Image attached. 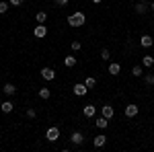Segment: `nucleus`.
Instances as JSON below:
<instances>
[{
  "instance_id": "1",
  "label": "nucleus",
  "mask_w": 154,
  "mask_h": 152,
  "mask_svg": "<svg viewBox=\"0 0 154 152\" xmlns=\"http://www.w3.org/2000/svg\"><path fill=\"white\" fill-rule=\"evenodd\" d=\"M86 23V17H84V12H74V14H70L68 17V25L70 27H82V25Z\"/></svg>"
},
{
  "instance_id": "2",
  "label": "nucleus",
  "mask_w": 154,
  "mask_h": 152,
  "mask_svg": "<svg viewBox=\"0 0 154 152\" xmlns=\"http://www.w3.org/2000/svg\"><path fill=\"white\" fill-rule=\"evenodd\" d=\"M72 91H74L76 97H84V95L88 93V88H86V84H84V82H76V84L72 86Z\"/></svg>"
},
{
  "instance_id": "3",
  "label": "nucleus",
  "mask_w": 154,
  "mask_h": 152,
  "mask_svg": "<svg viewBox=\"0 0 154 152\" xmlns=\"http://www.w3.org/2000/svg\"><path fill=\"white\" fill-rule=\"evenodd\" d=\"M70 142L74 144V146H80V144L84 142V134H82V132H78V129H76V132H72Z\"/></svg>"
},
{
  "instance_id": "4",
  "label": "nucleus",
  "mask_w": 154,
  "mask_h": 152,
  "mask_svg": "<svg viewBox=\"0 0 154 152\" xmlns=\"http://www.w3.org/2000/svg\"><path fill=\"white\" fill-rule=\"evenodd\" d=\"M41 78H43V80H54V78H56V70L49 68V66L41 68Z\"/></svg>"
},
{
  "instance_id": "5",
  "label": "nucleus",
  "mask_w": 154,
  "mask_h": 152,
  "mask_svg": "<svg viewBox=\"0 0 154 152\" xmlns=\"http://www.w3.org/2000/svg\"><path fill=\"white\" fill-rule=\"evenodd\" d=\"M33 35H35L37 39H43V37L48 35V29H45V25H43V23H39V25L35 27V29H33Z\"/></svg>"
},
{
  "instance_id": "6",
  "label": "nucleus",
  "mask_w": 154,
  "mask_h": 152,
  "mask_svg": "<svg viewBox=\"0 0 154 152\" xmlns=\"http://www.w3.org/2000/svg\"><path fill=\"white\" fill-rule=\"evenodd\" d=\"M45 138H48L49 142H58L60 140V129L58 128H49L48 134H45Z\"/></svg>"
},
{
  "instance_id": "7",
  "label": "nucleus",
  "mask_w": 154,
  "mask_h": 152,
  "mask_svg": "<svg viewBox=\"0 0 154 152\" xmlns=\"http://www.w3.org/2000/svg\"><path fill=\"white\" fill-rule=\"evenodd\" d=\"M101 115L107 117V119H111V117L115 115V109H113L111 105H103V107H101Z\"/></svg>"
},
{
  "instance_id": "8",
  "label": "nucleus",
  "mask_w": 154,
  "mask_h": 152,
  "mask_svg": "<svg viewBox=\"0 0 154 152\" xmlns=\"http://www.w3.org/2000/svg\"><path fill=\"white\" fill-rule=\"evenodd\" d=\"M140 45L142 47H152L154 45V37L152 35H142L140 37Z\"/></svg>"
},
{
  "instance_id": "9",
  "label": "nucleus",
  "mask_w": 154,
  "mask_h": 152,
  "mask_svg": "<svg viewBox=\"0 0 154 152\" xmlns=\"http://www.w3.org/2000/svg\"><path fill=\"white\" fill-rule=\"evenodd\" d=\"M109 74H111V76H117L119 72H121V64H117V62H111V64H109Z\"/></svg>"
},
{
  "instance_id": "10",
  "label": "nucleus",
  "mask_w": 154,
  "mask_h": 152,
  "mask_svg": "<svg viewBox=\"0 0 154 152\" xmlns=\"http://www.w3.org/2000/svg\"><path fill=\"white\" fill-rule=\"evenodd\" d=\"M93 144H95V148H103L107 144V138L103 136V134H99V136H95V140H93Z\"/></svg>"
},
{
  "instance_id": "11",
  "label": "nucleus",
  "mask_w": 154,
  "mask_h": 152,
  "mask_svg": "<svg viewBox=\"0 0 154 152\" xmlns=\"http://www.w3.org/2000/svg\"><path fill=\"white\" fill-rule=\"evenodd\" d=\"M82 113H84V117H95V113H97V107H95V105H84Z\"/></svg>"
},
{
  "instance_id": "12",
  "label": "nucleus",
  "mask_w": 154,
  "mask_h": 152,
  "mask_svg": "<svg viewBox=\"0 0 154 152\" xmlns=\"http://www.w3.org/2000/svg\"><path fill=\"white\" fill-rule=\"evenodd\" d=\"M2 91H4V95H8V97H11V95L17 93V86H14L12 82H6V84L2 86Z\"/></svg>"
},
{
  "instance_id": "13",
  "label": "nucleus",
  "mask_w": 154,
  "mask_h": 152,
  "mask_svg": "<svg viewBox=\"0 0 154 152\" xmlns=\"http://www.w3.org/2000/svg\"><path fill=\"white\" fill-rule=\"evenodd\" d=\"M0 109H2V113H11L14 109V103L12 101H4V103H0Z\"/></svg>"
},
{
  "instance_id": "14",
  "label": "nucleus",
  "mask_w": 154,
  "mask_h": 152,
  "mask_svg": "<svg viewBox=\"0 0 154 152\" xmlns=\"http://www.w3.org/2000/svg\"><path fill=\"white\" fill-rule=\"evenodd\" d=\"M148 8H150V4H146V2H138V4H136V12H138V14L148 12Z\"/></svg>"
},
{
  "instance_id": "15",
  "label": "nucleus",
  "mask_w": 154,
  "mask_h": 152,
  "mask_svg": "<svg viewBox=\"0 0 154 152\" xmlns=\"http://www.w3.org/2000/svg\"><path fill=\"white\" fill-rule=\"evenodd\" d=\"M125 115L128 117H136L138 115V105H128L125 107Z\"/></svg>"
},
{
  "instance_id": "16",
  "label": "nucleus",
  "mask_w": 154,
  "mask_h": 152,
  "mask_svg": "<svg viewBox=\"0 0 154 152\" xmlns=\"http://www.w3.org/2000/svg\"><path fill=\"white\" fill-rule=\"evenodd\" d=\"M84 84H86V88L91 91V88H95V86H97V78H95V76H86V78H84Z\"/></svg>"
},
{
  "instance_id": "17",
  "label": "nucleus",
  "mask_w": 154,
  "mask_h": 152,
  "mask_svg": "<svg viewBox=\"0 0 154 152\" xmlns=\"http://www.w3.org/2000/svg\"><path fill=\"white\" fill-rule=\"evenodd\" d=\"M95 123H97V128H99V129H105L107 126H109V119H107V117H103V115H101V117H99V119H97V121H95Z\"/></svg>"
},
{
  "instance_id": "18",
  "label": "nucleus",
  "mask_w": 154,
  "mask_h": 152,
  "mask_svg": "<svg viewBox=\"0 0 154 152\" xmlns=\"http://www.w3.org/2000/svg\"><path fill=\"white\" fill-rule=\"evenodd\" d=\"M142 66H144V68H152V66H154V58H152V56H144V58H142Z\"/></svg>"
},
{
  "instance_id": "19",
  "label": "nucleus",
  "mask_w": 154,
  "mask_h": 152,
  "mask_svg": "<svg viewBox=\"0 0 154 152\" xmlns=\"http://www.w3.org/2000/svg\"><path fill=\"white\" fill-rule=\"evenodd\" d=\"M64 66L74 68V66H76V58H74V56H66V58H64Z\"/></svg>"
},
{
  "instance_id": "20",
  "label": "nucleus",
  "mask_w": 154,
  "mask_h": 152,
  "mask_svg": "<svg viewBox=\"0 0 154 152\" xmlns=\"http://www.w3.org/2000/svg\"><path fill=\"white\" fill-rule=\"evenodd\" d=\"M35 21H37V23H45V21H48V12H45V11H39L35 14Z\"/></svg>"
},
{
  "instance_id": "21",
  "label": "nucleus",
  "mask_w": 154,
  "mask_h": 152,
  "mask_svg": "<svg viewBox=\"0 0 154 152\" xmlns=\"http://www.w3.org/2000/svg\"><path fill=\"white\" fill-rule=\"evenodd\" d=\"M51 93H49V88H39V99H43V101H48Z\"/></svg>"
},
{
  "instance_id": "22",
  "label": "nucleus",
  "mask_w": 154,
  "mask_h": 152,
  "mask_svg": "<svg viewBox=\"0 0 154 152\" xmlns=\"http://www.w3.org/2000/svg\"><path fill=\"white\" fill-rule=\"evenodd\" d=\"M99 58L103 60V62H109V60H111V51H109V49H101V56H99Z\"/></svg>"
},
{
  "instance_id": "23",
  "label": "nucleus",
  "mask_w": 154,
  "mask_h": 152,
  "mask_svg": "<svg viewBox=\"0 0 154 152\" xmlns=\"http://www.w3.org/2000/svg\"><path fill=\"white\" fill-rule=\"evenodd\" d=\"M142 74H144L142 66H134V68H131V76H136V78H138V76H142Z\"/></svg>"
},
{
  "instance_id": "24",
  "label": "nucleus",
  "mask_w": 154,
  "mask_h": 152,
  "mask_svg": "<svg viewBox=\"0 0 154 152\" xmlns=\"http://www.w3.org/2000/svg\"><path fill=\"white\" fill-rule=\"evenodd\" d=\"M144 82L146 84H154V74H144Z\"/></svg>"
},
{
  "instance_id": "25",
  "label": "nucleus",
  "mask_w": 154,
  "mask_h": 152,
  "mask_svg": "<svg viewBox=\"0 0 154 152\" xmlns=\"http://www.w3.org/2000/svg\"><path fill=\"white\" fill-rule=\"evenodd\" d=\"M8 4H11V2H4V0L0 2V14H4V12L8 11Z\"/></svg>"
},
{
  "instance_id": "26",
  "label": "nucleus",
  "mask_w": 154,
  "mask_h": 152,
  "mask_svg": "<svg viewBox=\"0 0 154 152\" xmlns=\"http://www.w3.org/2000/svg\"><path fill=\"white\" fill-rule=\"evenodd\" d=\"M80 47H82V43H80V41H76V39L72 41V51H80Z\"/></svg>"
},
{
  "instance_id": "27",
  "label": "nucleus",
  "mask_w": 154,
  "mask_h": 152,
  "mask_svg": "<svg viewBox=\"0 0 154 152\" xmlns=\"http://www.w3.org/2000/svg\"><path fill=\"white\" fill-rule=\"evenodd\" d=\"M27 117H29V119H35L37 111H35V109H27Z\"/></svg>"
},
{
  "instance_id": "28",
  "label": "nucleus",
  "mask_w": 154,
  "mask_h": 152,
  "mask_svg": "<svg viewBox=\"0 0 154 152\" xmlns=\"http://www.w3.org/2000/svg\"><path fill=\"white\" fill-rule=\"evenodd\" d=\"M68 2H70V0H56V4H58V6H66Z\"/></svg>"
},
{
  "instance_id": "29",
  "label": "nucleus",
  "mask_w": 154,
  "mask_h": 152,
  "mask_svg": "<svg viewBox=\"0 0 154 152\" xmlns=\"http://www.w3.org/2000/svg\"><path fill=\"white\" fill-rule=\"evenodd\" d=\"M12 6H19V4H23V0H8Z\"/></svg>"
},
{
  "instance_id": "30",
  "label": "nucleus",
  "mask_w": 154,
  "mask_h": 152,
  "mask_svg": "<svg viewBox=\"0 0 154 152\" xmlns=\"http://www.w3.org/2000/svg\"><path fill=\"white\" fill-rule=\"evenodd\" d=\"M93 2H95V4H99V2H101V0H93Z\"/></svg>"
},
{
  "instance_id": "31",
  "label": "nucleus",
  "mask_w": 154,
  "mask_h": 152,
  "mask_svg": "<svg viewBox=\"0 0 154 152\" xmlns=\"http://www.w3.org/2000/svg\"><path fill=\"white\" fill-rule=\"evenodd\" d=\"M150 8H152V11H154V2H152V4H150Z\"/></svg>"
},
{
  "instance_id": "32",
  "label": "nucleus",
  "mask_w": 154,
  "mask_h": 152,
  "mask_svg": "<svg viewBox=\"0 0 154 152\" xmlns=\"http://www.w3.org/2000/svg\"><path fill=\"white\" fill-rule=\"evenodd\" d=\"M140 2H148V0H140Z\"/></svg>"
}]
</instances>
